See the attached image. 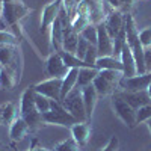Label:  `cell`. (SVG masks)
<instances>
[{
  "mask_svg": "<svg viewBox=\"0 0 151 151\" xmlns=\"http://www.w3.org/2000/svg\"><path fill=\"white\" fill-rule=\"evenodd\" d=\"M112 109L115 112V115L127 125L129 129L136 127V109H133L125 100L118 97L116 94L112 95Z\"/></svg>",
  "mask_w": 151,
  "mask_h": 151,
  "instance_id": "cell-6",
  "label": "cell"
},
{
  "mask_svg": "<svg viewBox=\"0 0 151 151\" xmlns=\"http://www.w3.org/2000/svg\"><path fill=\"white\" fill-rule=\"evenodd\" d=\"M29 125L23 116H17L9 125V137L12 142H20L24 139V136L29 133Z\"/></svg>",
  "mask_w": 151,
  "mask_h": 151,
  "instance_id": "cell-19",
  "label": "cell"
},
{
  "mask_svg": "<svg viewBox=\"0 0 151 151\" xmlns=\"http://www.w3.org/2000/svg\"><path fill=\"white\" fill-rule=\"evenodd\" d=\"M21 48L20 45H2L0 47V67L15 74L20 82L21 74Z\"/></svg>",
  "mask_w": 151,
  "mask_h": 151,
  "instance_id": "cell-3",
  "label": "cell"
},
{
  "mask_svg": "<svg viewBox=\"0 0 151 151\" xmlns=\"http://www.w3.org/2000/svg\"><path fill=\"white\" fill-rule=\"evenodd\" d=\"M0 151H6V148H3V147H0Z\"/></svg>",
  "mask_w": 151,
  "mask_h": 151,
  "instance_id": "cell-45",
  "label": "cell"
},
{
  "mask_svg": "<svg viewBox=\"0 0 151 151\" xmlns=\"http://www.w3.org/2000/svg\"><path fill=\"white\" fill-rule=\"evenodd\" d=\"M0 125H3V106H0Z\"/></svg>",
  "mask_w": 151,
  "mask_h": 151,
  "instance_id": "cell-40",
  "label": "cell"
},
{
  "mask_svg": "<svg viewBox=\"0 0 151 151\" xmlns=\"http://www.w3.org/2000/svg\"><path fill=\"white\" fill-rule=\"evenodd\" d=\"M2 6H3V0H0V20H2Z\"/></svg>",
  "mask_w": 151,
  "mask_h": 151,
  "instance_id": "cell-41",
  "label": "cell"
},
{
  "mask_svg": "<svg viewBox=\"0 0 151 151\" xmlns=\"http://www.w3.org/2000/svg\"><path fill=\"white\" fill-rule=\"evenodd\" d=\"M80 36H83L89 44L97 45V41H98V27L95 26V24H88V26L80 32Z\"/></svg>",
  "mask_w": 151,
  "mask_h": 151,
  "instance_id": "cell-28",
  "label": "cell"
},
{
  "mask_svg": "<svg viewBox=\"0 0 151 151\" xmlns=\"http://www.w3.org/2000/svg\"><path fill=\"white\" fill-rule=\"evenodd\" d=\"M60 89H62V79L59 77H50L35 85V91L38 94H42L50 100L60 101Z\"/></svg>",
  "mask_w": 151,
  "mask_h": 151,
  "instance_id": "cell-8",
  "label": "cell"
},
{
  "mask_svg": "<svg viewBox=\"0 0 151 151\" xmlns=\"http://www.w3.org/2000/svg\"><path fill=\"white\" fill-rule=\"evenodd\" d=\"M60 103H62V106H64L79 122L88 121L85 104H83V97H82V88L76 86L73 91H70L67 94L65 98H62Z\"/></svg>",
  "mask_w": 151,
  "mask_h": 151,
  "instance_id": "cell-5",
  "label": "cell"
},
{
  "mask_svg": "<svg viewBox=\"0 0 151 151\" xmlns=\"http://www.w3.org/2000/svg\"><path fill=\"white\" fill-rule=\"evenodd\" d=\"M23 118L26 119V122H27V125H29V130H30V132H35V130H38V129H41L42 125H45V122H44V119H42V113H40L38 110L30 112L29 115L23 116Z\"/></svg>",
  "mask_w": 151,
  "mask_h": 151,
  "instance_id": "cell-25",
  "label": "cell"
},
{
  "mask_svg": "<svg viewBox=\"0 0 151 151\" xmlns=\"http://www.w3.org/2000/svg\"><path fill=\"white\" fill-rule=\"evenodd\" d=\"M89 42H88L83 36L79 38V44H77V50H76V56H77L79 59H85V55L88 52V48H89Z\"/></svg>",
  "mask_w": 151,
  "mask_h": 151,
  "instance_id": "cell-35",
  "label": "cell"
},
{
  "mask_svg": "<svg viewBox=\"0 0 151 151\" xmlns=\"http://www.w3.org/2000/svg\"><path fill=\"white\" fill-rule=\"evenodd\" d=\"M124 77L122 71H115V70H98V76L94 80L95 91L98 97H106V95H113L118 88L119 82Z\"/></svg>",
  "mask_w": 151,
  "mask_h": 151,
  "instance_id": "cell-1",
  "label": "cell"
},
{
  "mask_svg": "<svg viewBox=\"0 0 151 151\" xmlns=\"http://www.w3.org/2000/svg\"><path fill=\"white\" fill-rule=\"evenodd\" d=\"M119 59H121V64H122V76L124 77H133V76L137 74L136 60H134V56H133V53H132V50H130L127 42H125V45L122 47Z\"/></svg>",
  "mask_w": 151,
  "mask_h": 151,
  "instance_id": "cell-14",
  "label": "cell"
},
{
  "mask_svg": "<svg viewBox=\"0 0 151 151\" xmlns=\"http://www.w3.org/2000/svg\"><path fill=\"white\" fill-rule=\"evenodd\" d=\"M11 151H14V150H11Z\"/></svg>",
  "mask_w": 151,
  "mask_h": 151,
  "instance_id": "cell-46",
  "label": "cell"
},
{
  "mask_svg": "<svg viewBox=\"0 0 151 151\" xmlns=\"http://www.w3.org/2000/svg\"><path fill=\"white\" fill-rule=\"evenodd\" d=\"M147 125H148V129H150V132H151V118L147 121Z\"/></svg>",
  "mask_w": 151,
  "mask_h": 151,
  "instance_id": "cell-43",
  "label": "cell"
},
{
  "mask_svg": "<svg viewBox=\"0 0 151 151\" xmlns=\"http://www.w3.org/2000/svg\"><path fill=\"white\" fill-rule=\"evenodd\" d=\"M70 129H71V137L83 148L91 137V125L88 124V121H82L76 122Z\"/></svg>",
  "mask_w": 151,
  "mask_h": 151,
  "instance_id": "cell-18",
  "label": "cell"
},
{
  "mask_svg": "<svg viewBox=\"0 0 151 151\" xmlns=\"http://www.w3.org/2000/svg\"><path fill=\"white\" fill-rule=\"evenodd\" d=\"M30 14V8H27L21 0H3L2 6V18L6 21L9 29Z\"/></svg>",
  "mask_w": 151,
  "mask_h": 151,
  "instance_id": "cell-4",
  "label": "cell"
},
{
  "mask_svg": "<svg viewBox=\"0 0 151 151\" xmlns=\"http://www.w3.org/2000/svg\"><path fill=\"white\" fill-rule=\"evenodd\" d=\"M79 38H80V33L76 32L71 24L67 26V27H64V42H62V50L76 55L77 44H79Z\"/></svg>",
  "mask_w": 151,
  "mask_h": 151,
  "instance_id": "cell-20",
  "label": "cell"
},
{
  "mask_svg": "<svg viewBox=\"0 0 151 151\" xmlns=\"http://www.w3.org/2000/svg\"><path fill=\"white\" fill-rule=\"evenodd\" d=\"M35 107L40 113H45L52 109V100L48 97L42 95V94H38L36 92V97H35Z\"/></svg>",
  "mask_w": 151,
  "mask_h": 151,
  "instance_id": "cell-30",
  "label": "cell"
},
{
  "mask_svg": "<svg viewBox=\"0 0 151 151\" xmlns=\"http://www.w3.org/2000/svg\"><path fill=\"white\" fill-rule=\"evenodd\" d=\"M100 58V55H98V48H97V45H89V48H88V52H86V55H85V62L86 64H89L91 67H94V68H97L95 67V64H97V59Z\"/></svg>",
  "mask_w": 151,
  "mask_h": 151,
  "instance_id": "cell-34",
  "label": "cell"
},
{
  "mask_svg": "<svg viewBox=\"0 0 151 151\" xmlns=\"http://www.w3.org/2000/svg\"><path fill=\"white\" fill-rule=\"evenodd\" d=\"M70 71V68L65 65L64 59L59 53H52L47 59V64H45V73L50 76V77H59V79H64L67 73Z\"/></svg>",
  "mask_w": 151,
  "mask_h": 151,
  "instance_id": "cell-10",
  "label": "cell"
},
{
  "mask_svg": "<svg viewBox=\"0 0 151 151\" xmlns=\"http://www.w3.org/2000/svg\"><path fill=\"white\" fill-rule=\"evenodd\" d=\"M35 97H36V91H35V85L27 86L23 91L21 98H20V116H26L30 112L36 110L35 107Z\"/></svg>",
  "mask_w": 151,
  "mask_h": 151,
  "instance_id": "cell-16",
  "label": "cell"
},
{
  "mask_svg": "<svg viewBox=\"0 0 151 151\" xmlns=\"http://www.w3.org/2000/svg\"><path fill=\"white\" fill-rule=\"evenodd\" d=\"M147 92H148V95H150V98H151V82H150V86H148V89H147Z\"/></svg>",
  "mask_w": 151,
  "mask_h": 151,
  "instance_id": "cell-42",
  "label": "cell"
},
{
  "mask_svg": "<svg viewBox=\"0 0 151 151\" xmlns=\"http://www.w3.org/2000/svg\"><path fill=\"white\" fill-rule=\"evenodd\" d=\"M139 40H141V44L144 48L151 47V26L139 30Z\"/></svg>",
  "mask_w": 151,
  "mask_h": 151,
  "instance_id": "cell-36",
  "label": "cell"
},
{
  "mask_svg": "<svg viewBox=\"0 0 151 151\" xmlns=\"http://www.w3.org/2000/svg\"><path fill=\"white\" fill-rule=\"evenodd\" d=\"M98 41H97V48L100 56H113V40L109 35L104 21L98 24Z\"/></svg>",
  "mask_w": 151,
  "mask_h": 151,
  "instance_id": "cell-11",
  "label": "cell"
},
{
  "mask_svg": "<svg viewBox=\"0 0 151 151\" xmlns=\"http://www.w3.org/2000/svg\"><path fill=\"white\" fill-rule=\"evenodd\" d=\"M98 76V70L97 68H80L79 70V77H77V86L79 88H85L88 85H92L95 77Z\"/></svg>",
  "mask_w": 151,
  "mask_h": 151,
  "instance_id": "cell-23",
  "label": "cell"
},
{
  "mask_svg": "<svg viewBox=\"0 0 151 151\" xmlns=\"http://www.w3.org/2000/svg\"><path fill=\"white\" fill-rule=\"evenodd\" d=\"M150 82H151V73L136 74L133 77H122L119 82V91H127V92L147 91Z\"/></svg>",
  "mask_w": 151,
  "mask_h": 151,
  "instance_id": "cell-7",
  "label": "cell"
},
{
  "mask_svg": "<svg viewBox=\"0 0 151 151\" xmlns=\"http://www.w3.org/2000/svg\"><path fill=\"white\" fill-rule=\"evenodd\" d=\"M85 2V0H76V3H77V5H80V3H83Z\"/></svg>",
  "mask_w": 151,
  "mask_h": 151,
  "instance_id": "cell-44",
  "label": "cell"
},
{
  "mask_svg": "<svg viewBox=\"0 0 151 151\" xmlns=\"http://www.w3.org/2000/svg\"><path fill=\"white\" fill-rule=\"evenodd\" d=\"M42 119L45 124L50 125H62V127H73L76 122H79L71 113L62 106L60 101L52 100V109L42 113Z\"/></svg>",
  "mask_w": 151,
  "mask_h": 151,
  "instance_id": "cell-2",
  "label": "cell"
},
{
  "mask_svg": "<svg viewBox=\"0 0 151 151\" xmlns=\"http://www.w3.org/2000/svg\"><path fill=\"white\" fill-rule=\"evenodd\" d=\"M100 151H119V139H118L115 134H113L110 139L107 141V144Z\"/></svg>",
  "mask_w": 151,
  "mask_h": 151,
  "instance_id": "cell-37",
  "label": "cell"
},
{
  "mask_svg": "<svg viewBox=\"0 0 151 151\" xmlns=\"http://www.w3.org/2000/svg\"><path fill=\"white\" fill-rule=\"evenodd\" d=\"M17 118V107L14 103L3 104V125H11V122Z\"/></svg>",
  "mask_w": 151,
  "mask_h": 151,
  "instance_id": "cell-29",
  "label": "cell"
},
{
  "mask_svg": "<svg viewBox=\"0 0 151 151\" xmlns=\"http://www.w3.org/2000/svg\"><path fill=\"white\" fill-rule=\"evenodd\" d=\"M118 97H121L122 100H125L133 109H139L145 104L151 103V98L148 95L147 91H137V92H127V91H116L115 92Z\"/></svg>",
  "mask_w": 151,
  "mask_h": 151,
  "instance_id": "cell-13",
  "label": "cell"
},
{
  "mask_svg": "<svg viewBox=\"0 0 151 151\" xmlns=\"http://www.w3.org/2000/svg\"><path fill=\"white\" fill-rule=\"evenodd\" d=\"M60 9H62V0H53L52 3L44 6L41 12V33H45L52 27V24L58 18Z\"/></svg>",
  "mask_w": 151,
  "mask_h": 151,
  "instance_id": "cell-9",
  "label": "cell"
},
{
  "mask_svg": "<svg viewBox=\"0 0 151 151\" xmlns=\"http://www.w3.org/2000/svg\"><path fill=\"white\" fill-rule=\"evenodd\" d=\"M77 77H79V68H70L67 76L62 79V89H60V101L65 98L70 91H73L77 86Z\"/></svg>",
  "mask_w": 151,
  "mask_h": 151,
  "instance_id": "cell-21",
  "label": "cell"
},
{
  "mask_svg": "<svg viewBox=\"0 0 151 151\" xmlns=\"http://www.w3.org/2000/svg\"><path fill=\"white\" fill-rule=\"evenodd\" d=\"M144 60H145L147 73H151V47L145 48V52H144Z\"/></svg>",
  "mask_w": 151,
  "mask_h": 151,
  "instance_id": "cell-38",
  "label": "cell"
},
{
  "mask_svg": "<svg viewBox=\"0 0 151 151\" xmlns=\"http://www.w3.org/2000/svg\"><path fill=\"white\" fill-rule=\"evenodd\" d=\"M17 77H15V74L6 70V68H0V86L5 88V89H12V88L15 86L17 83Z\"/></svg>",
  "mask_w": 151,
  "mask_h": 151,
  "instance_id": "cell-26",
  "label": "cell"
},
{
  "mask_svg": "<svg viewBox=\"0 0 151 151\" xmlns=\"http://www.w3.org/2000/svg\"><path fill=\"white\" fill-rule=\"evenodd\" d=\"M59 55L62 56V59H64L65 65H67L68 68H79V70H80V68H88V67H91L89 64H86L83 59H79L76 55L68 53V52H65V50L59 52ZM91 68H94V67H91Z\"/></svg>",
  "mask_w": 151,
  "mask_h": 151,
  "instance_id": "cell-24",
  "label": "cell"
},
{
  "mask_svg": "<svg viewBox=\"0 0 151 151\" xmlns=\"http://www.w3.org/2000/svg\"><path fill=\"white\" fill-rule=\"evenodd\" d=\"M150 118H151V103L145 104V106H142L136 110V124L147 122Z\"/></svg>",
  "mask_w": 151,
  "mask_h": 151,
  "instance_id": "cell-32",
  "label": "cell"
},
{
  "mask_svg": "<svg viewBox=\"0 0 151 151\" xmlns=\"http://www.w3.org/2000/svg\"><path fill=\"white\" fill-rule=\"evenodd\" d=\"M29 151H55V150H48V148H42V147H36V148H32Z\"/></svg>",
  "mask_w": 151,
  "mask_h": 151,
  "instance_id": "cell-39",
  "label": "cell"
},
{
  "mask_svg": "<svg viewBox=\"0 0 151 151\" xmlns=\"http://www.w3.org/2000/svg\"><path fill=\"white\" fill-rule=\"evenodd\" d=\"M80 145L76 142L73 137H68V139L62 141L60 144H58L55 147V151H80Z\"/></svg>",
  "mask_w": 151,
  "mask_h": 151,
  "instance_id": "cell-31",
  "label": "cell"
},
{
  "mask_svg": "<svg viewBox=\"0 0 151 151\" xmlns=\"http://www.w3.org/2000/svg\"><path fill=\"white\" fill-rule=\"evenodd\" d=\"M82 97H83V104H85V110H86V116L89 121L94 115V110L97 106V100H98V94L95 91L94 85H88L85 88H82Z\"/></svg>",
  "mask_w": 151,
  "mask_h": 151,
  "instance_id": "cell-17",
  "label": "cell"
},
{
  "mask_svg": "<svg viewBox=\"0 0 151 151\" xmlns=\"http://www.w3.org/2000/svg\"><path fill=\"white\" fill-rule=\"evenodd\" d=\"M50 48L53 53H59L62 52V42H64V26L62 21L58 15V18L55 20V23L50 27Z\"/></svg>",
  "mask_w": 151,
  "mask_h": 151,
  "instance_id": "cell-15",
  "label": "cell"
},
{
  "mask_svg": "<svg viewBox=\"0 0 151 151\" xmlns=\"http://www.w3.org/2000/svg\"><path fill=\"white\" fill-rule=\"evenodd\" d=\"M97 70H115V71H122V64L121 59L116 56H100L95 64Z\"/></svg>",
  "mask_w": 151,
  "mask_h": 151,
  "instance_id": "cell-22",
  "label": "cell"
},
{
  "mask_svg": "<svg viewBox=\"0 0 151 151\" xmlns=\"http://www.w3.org/2000/svg\"><path fill=\"white\" fill-rule=\"evenodd\" d=\"M0 44H3V45H20V40L9 30H6V32L0 30Z\"/></svg>",
  "mask_w": 151,
  "mask_h": 151,
  "instance_id": "cell-33",
  "label": "cell"
},
{
  "mask_svg": "<svg viewBox=\"0 0 151 151\" xmlns=\"http://www.w3.org/2000/svg\"><path fill=\"white\" fill-rule=\"evenodd\" d=\"M106 3L112 11H119L122 14H130V9L134 0H106Z\"/></svg>",
  "mask_w": 151,
  "mask_h": 151,
  "instance_id": "cell-27",
  "label": "cell"
},
{
  "mask_svg": "<svg viewBox=\"0 0 151 151\" xmlns=\"http://www.w3.org/2000/svg\"><path fill=\"white\" fill-rule=\"evenodd\" d=\"M124 24H125V14H122L119 11H112L110 14L106 15L104 26H106L109 35L112 36V40H115L116 35L124 29Z\"/></svg>",
  "mask_w": 151,
  "mask_h": 151,
  "instance_id": "cell-12",
  "label": "cell"
}]
</instances>
